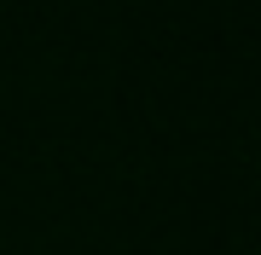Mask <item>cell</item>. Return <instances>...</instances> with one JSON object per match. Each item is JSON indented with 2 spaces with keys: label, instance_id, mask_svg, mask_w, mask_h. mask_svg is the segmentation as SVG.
<instances>
[]
</instances>
